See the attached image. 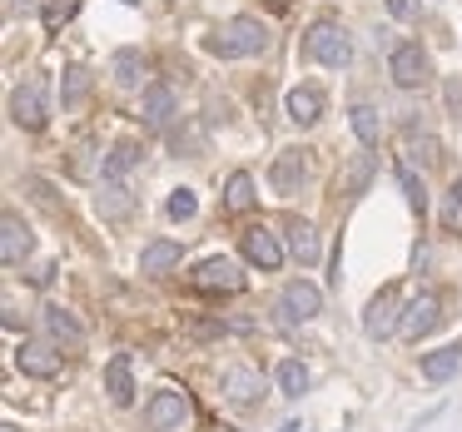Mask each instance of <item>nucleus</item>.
I'll list each match as a JSON object with an SVG mask.
<instances>
[{
  "label": "nucleus",
  "mask_w": 462,
  "mask_h": 432,
  "mask_svg": "<svg viewBox=\"0 0 462 432\" xmlns=\"http://www.w3.org/2000/svg\"><path fill=\"white\" fill-rule=\"evenodd\" d=\"M263 45H269L263 21H254V15H234V21L209 41V51H214V55H259Z\"/></svg>",
  "instance_id": "f257e3e1"
},
{
  "label": "nucleus",
  "mask_w": 462,
  "mask_h": 432,
  "mask_svg": "<svg viewBox=\"0 0 462 432\" xmlns=\"http://www.w3.org/2000/svg\"><path fill=\"white\" fill-rule=\"evenodd\" d=\"M303 55H309V60H319V65H348L353 45H348V35H343V25L319 21L309 35H303Z\"/></svg>",
  "instance_id": "f03ea898"
},
{
  "label": "nucleus",
  "mask_w": 462,
  "mask_h": 432,
  "mask_svg": "<svg viewBox=\"0 0 462 432\" xmlns=\"http://www.w3.org/2000/svg\"><path fill=\"white\" fill-rule=\"evenodd\" d=\"M184 418H189V398L174 392V388L154 392V398L144 402V427H150V432H170V427H180Z\"/></svg>",
  "instance_id": "7ed1b4c3"
},
{
  "label": "nucleus",
  "mask_w": 462,
  "mask_h": 432,
  "mask_svg": "<svg viewBox=\"0 0 462 432\" xmlns=\"http://www.w3.org/2000/svg\"><path fill=\"white\" fill-rule=\"evenodd\" d=\"M11 120L21 124V130H41V124H45V80L15 85V95H11Z\"/></svg>",
  "instance_id": "20e7f679"
},
{
  "label": "nucleus",
  "mask_w": 462,
  "mask_h": 432,
  "mask_svg": "<svg viewBox=\"0 0 462 432\" xmlns=\"http://www.w3.org/2000/svg\"><path fill=\"white\" fill-rule=\"evenodd\" d=\"M388 70H393V80H398L402 90H418V85H428L432 65H428V55H422V45H398L393 60H388Z\"/></svg>",
  "instance_id": "39448f33"
},
{
  "label": "nucleus",
  "mask_w": 462,
  "mask_h": 432,
  "mask_svg": "<svg viewBox=\"0 0 462 432\" xmlns=\"http://www.w3.org/2000/svg\"><path fill=\"white\" fill-rule=\"evenodd\" d=\"M438 323H442V303H438V293H418V299L408 303V313H402V328H398V333L418 343V338H428V333L438 328Z\"/></svg>",
  "instance_id": "423d86ee"
},
{
  "label": "nucleus",
  "mask_w": 462,
  "mask_h": 432,
  "mask_svg": "<svg viewBox=\"0 0 462 432\" xmlns=\"http://www.w3.org/2000/svg\"><path fill=\"white\" fill-rule=\"evenodd\" d=\"M194 289H204V293H239L244 289V273H239V263L234 259H204L199 269H194Z\"/></svg>",
  "instance_id": "0eeeda50"
},
{
  "label": "nucleus",
  "mask_w": 462,
  "mask_h": 432,
  "mask_svg": "<svg viewBox=\"0 0 462 432\" xmlns=\"http://www.w3.org/2000/svg\"><path fill=\"white\" fill-rule=\"evenodd\" d=\"M15 368H21L25 378H60V353H55L51 343L25 338L21 348H15Z\"/></svg>",
  "instance_id": "6e6552de"
},
{
  "label": "nucleus",
  "mask_w": 462,
  "mask_h": 432,
  "mask_svg": "<svg viewBox=\"0 0 462 432\" xmlns=\"http://www.w3.org/2000/svg\"><path fill=\"white\" fill-rule=\"evenodd\" d=\"M402 318H398V289H383L378 299L368 303V313H363V333L368 338H388V333H398Z\"/></svg>",
  "instance_id": "1a4fd4ad"
},
{
  "label": "nucleus",
  "mask_w": 462,
  "mask_h": 432,
  "mask_svg": "<svg viewBox=\"0 0 462 432\" xmlns=\"http://www.w3.org/2000/svg\"><path fill=\"white\" fill-rule=\"evenodd\" d=\"M279 308H283V318L289 323H309L313 313L323 308V293L313 289V283H289V289H283V299H279Z\"/></svg>",
  "instance_id": "9d476101"
},
{
  "label": "nucleus",
  "mask_w": 462,
  "mask_h": 432,
  "mask_svg": "<svg viewBox=\"0 0 462 432\" xmlns=\"http://www.w3.org/2000/svg\"><path fill=\"white\" fill-rule=\"evenodd\" d=\"M244 259L259 263V269H279V263H283L279 234H269V229H244Z\"/></svg>",
  "instance_id": "9b49d317"
},
{
  "label": "nucleus",
  "mask_w": 462,
  "mask_h": 432,
  "mask_svg": "<svg viewBox=\"0 0 462 432\" xmlns=\"http://www.w3.org/2000/svg\"><path fill=\"white\" fill-rule=\"evenodd\" d=\"M105 392H110L115 408H125V402L134 398V372H130V358H125V353H115V358L105 363Z\"/></svg>",
  "instance_id": "f8f14e48"
},
{
  "label": "nucleus",
  "mask_w": 462,
  "mask_h": 432,
  "mask_svg": "<svg viewBox=\"0 0 462 432\" xmlns=\"http://www.w3.org/2000/svg\"><path fill=\"white\" fill-rule=\"evenodd\" d=\"M0 234H5V239H0V259H5V263H21L25 253H31V229H25L21 214H5Z\"/></svg>",
  "instance_id": "ddd939ff"
},
{
  "label": "nucleus",
  "mask_w": 462,
  "mask_h": 432,
  "mask_svg": "<svg viewBox=\"0 0 462 432\" xmlns=\"http://www.w3.org/2000/svg\"><path fill=\"white\" fill-rule=\"evenodd\" d=\"M170 120H174V90L170 85H150V90H144V124H150V130H164Z\"/></svg>",
  "instance_id": "4468645a"
},
{
  "label": "nucleus",
  "mask_w": 462,
  "mask_h": 432,
  "mask_svg": "<svg viewBox=\"0 0 462 432\" xmlns=\"http://www.w3.org/2000/svg\"><path fill=\"white\" fill-rule=\"evenodd\" d=\"M319 115H323V90H313V85L289 90V120L293 124H313Z\"/></svg>",
  "instance_id": "2eb2a0df"
},
{
  "label": "nucleus",
  "mask_w": 462,
  "mask_h": 432,
  "mask_svg": "<svg viewBox=\"0 0 462 432\" xmlns=\"http://www.w3.org/2000/svg\"><path fill=\"white\" fill-rule=\"evenodd\" d=\"M457 368H462V348H457V343H448V348H438V353L422 358V378H428V382H448Z\"/></svg>",
  "instance_id": "dca6fc26"
},
{
  "label": "nucleus",
  "mask_w": 462,
  "mask_h": 432,
  "mask_svg": "<svg viewBox=\"0 0 462 432\" xmlns=\"http://www.w3.org/2000/svg\"><path fill=\"white\" fill-rule=\"evenodd\" d=\"M303 184V150H283L273 160V189L279 194H293Z\"/></svg>",
  "instance_id": "f3484780"
},
{
  "label": "nucleus",
  "mask_w": 462,
  "mask_h": 432,
  "mask_svg": "<svg viewBox=\"0 0 462 432\" xmlns=\"http://www.w3.org/2000/svg\"><path fill=\"white\" fill-rule=\"evenodd\" d=\"M224 392H229L234 402H254L263 392V378L254 368H229L224 372Z\"/></svg>",
  "instance_id": "a211bd4d"
},
{
  "label": "nucleus",
  "mask_w": 462,
  "mask_h": 432,
  "mask_svg": "<svg viewBox=\"0 0 462 432\" xmlns=\"http://www.w3.org/2000/svg\"><path fill=\"white\" fill-rule=\"evenodd\" d=\"M174 263H180V244H174V239H154L150 249L140 253V269L144 273H170Z\"/></svg>",
  "instance_id": "6ab92c4d"
},
{
  "label": "nucleus",
  "mask_w": 462,
  "mask_h": 432,
  "mask_svg": "<svg viewBox=\"0 0 462 432\" xmlns=\"http://www.w3.org/2000/svg\"><path fill=\"white\" fill-rule=\"evenodd\" d=\"M254 199H259V194H254V179L249 174H229V184H224V209L229 214H244V209H254Z\"/></svg>",
  "instance_id": "aec40b11"
},
{
  "label": "nucleus",
  "mask_w": 462,
  "mask_h": 432,
  "mask_svg": "<svg viewBox=\"0 0 462 432\" xmlns=\"http://www.w3.org/2000/svg\"><path fill=\"white\" fill-rule=\"evenodd\" d=\"M368 179H373V154H353V164L343 170V179H338V194H363L368 189Z\"/></svg>",
  "instance_id": "412c9836"
},
{
  "label": "nucleus",
  "mask_w": 462,
  "mask_h": 432,
  "mask_svg": "<svg viewBox=\"0 0 462 432\" xmlns=\"http://www.w3.org/2000/svg\"><path fill=\"white\" fill-rule=\"evenodd\" d=\"M289 244H293V253H299L303 263H319V234H313V224H303V219H293L289 224Z\"/></svg>",
  "instance_id": "4be33fe9"
},
{
  "label": "nucleus",
  "mask_w": 462,
  "mask_h": 432,
  "mask_svg": "<svg viewBox=\"0 0 462 432\" xmlns=\"http://www.w3.org/2000/svg\"><path fill=\"white\" fill-rule=\"evenodd\" d=\"M273 378H279L283 398H303V388H309V368H303V363H293V358H283Z\"/></svg>",
  "instance_id": "5701e85b"
},
{
  "label": "nucleus",
  "mask_w": 462,
  "mask_h": 432,
  "mask_svg": "<svg viewBox=\"0 0 462 432\" xmlns=\"http://www.w3.org/2000/svg\"><path fill=\"white\" fill-rule=\"evenodd\" d=\"M130 209H134V199H130L125 184H105V189H100V214H105V219H125Z\"/></svg>",
  "instance_id": "b1692460"
},
{
  "label": "nucleus",
  "mask_w": 462,
  "mask_h": 432,
  "mask_svg": "<svg viewBox=\"0 0 462 432\" xmlns=\"http://www.w3.org/2000/svg\"><path fill=\"white\" fill-rule=\"evenodd\" d=\"M45 328H51L60 343H85V328H80V323H75L65 308H45Z\"/></svg>",
  "instance_id": "393cba45"
},
{
  "label": "nucleus",
  "mask_w": 462,
  "mask_h": 432,
  "mask_svg": "<svg viewBox=\"0 0 462 432\" xmlns=\"http://www.w3.org/2000/svg\"><path fill=\"white\" fill-rule=\"evenodd\" d=\"M353 134H358L363 144H378V134H383V124H378V110L373 105H353Z\"/></svg>",
  "instance_id": "a878e982"
},
{
  "label": "nucleus",
  "mask_w": 462,
  "mask_h": 432,
  "mask_svg": "<svg viewBox=\"0 0 462 432\" xmlns=\"http://www.w3.org/2000/svg\"><path fill=\"white\" fill-rule=\"evenodd\" d=\"M134 164H140V150H134L130 140H120L110 154H105V174H110V179H120V174H130Z\"/></svg>",
  "instance_id": "bb28decb"
},
{
  "label": "nucleus",
  "mask_w": 462,
  "mask_h": 432,
  "mask_svg": "<svg viewBox=\"0 0 462 432\" xmlns=\"http://www.w3.org/2000/svg\"><path fill=\"white\" fill-rule=\"evenodd\" d=\"M140 75H144V55L140 51H120V55H115V80H120V85H140Z\"/></svg>",
  "instance_id": "cd10ccee"
},
{
  "label": "nucleus",
  "mask_w": 462,
  "mask_h": 432,
  "mask_svg": "<svg viewBox=\"0 0 462 432\" xmlns=\"http://www.w3.org/2000/svg\"><path fill=\"white\" fill-rule=\"evenodd\" d=\"M75 11H80V0H45V5H41V21H45V31H60V25L70 21Z\"/></svg>",
  "instance_id": "c85d7f7f"
},
{
  "label": "nucleus",
  "mask_w": 462,
  "mask_h": 432,
  "mask_svg": "<svg viewBox=\"0 0 462 432\" xmlns=\"http://www.w3.org/2000/svg\"><path fill=\"white\" fill-rule=\"evenodd\" d=\"M85 100H90V75L70 70V75H65V110H80Z\"/></svg>",
  "instance_id": "c756f323"
},
{
  "label": "nucleus",
  "mask_w": 462,
  "mask_h": 432,
  "mask_svg": "<svg viewBox=\"0 0 462 432\" xmlns=\"http://www.w3.org/2000/svg\"><path fill=\"white\" fill-rule=\"evenodd\" d=\"M442 229H448V234H462V184H452L448 199H442Z\"/></svg>",
  "instance_id": "7c9ffc66"
},
{
  "label": "nucleus",
  "mask_w": 462,
  "mask_h": 432,
  "mask_svg": "<svg viewBox=\"0 0 462 432\" xmlns=\"http://www.w3.org/2000/svg\"><path fill=\"white\" fill-rule=\"evenodd\" d=\"M194 209H199L194 189H174L170 194V219H194Z\"/></svg>",
  "instance_id": "2f4dec72"
},
{
  "label": "nucleus",
  "mask_w": 462,
  "mask_h": 432,
  "mask_svg": "<svg viewBox=\"0 0 462 432\" xmlns=\"http://www.w3.org/2000/svg\"><path fill=\"white\" fill-rule=\"evenodd\" d=\"M398 179H402V194H408V204H412V209H422V184L412 179V170H408V164L398 170Z\"/></svg>",
  "instance_id": "473e14b6"
},
{
  "label": "nucleus",
  "mask_w": 462,
  "mask_h": 432,
  "mask_svg": "<svg viewBox=\"0 0 462 432\" xmlns=\"http://www.w3.org/2000/svg\"><path fill=\"white\" fill-rule=\"evenodd\" d=\"M442 95H448V110L462 120V75H452V80H448V90H442Z\"/></svg>",
  "instance_id": "72a5a7b5"
},
{
  "label": "nucleus",
  "mask_w": 462,
  "mask_h": 432,
  "mask_svg": "<svg viewBox=\"0 0 462 432\" xmlns=\"http://www.w3.org/2000/svg\"><path fill=\"white\" fill-rule=\"evenodd\" d=\"M388 11L398 15V21H418V0H388Z\"/></svg>",
  "instance_id": "f704fd0d"
},
{
  "label": "nucleus",
  "mask_w": 462,
  "mask_h": 432,
  "mask_svg": "<svg viewBox=\"0 0 462 432\" xmlns=\"http://www.w3.org/2000/svg\"><path fill=\"white\" fill-rule=\"evenodd\" d=\"M31 279H35V283H51V279H55V263H41V269H35Z\"/></svg>",
  "instance_id": "c9c22d12"
},
{
  "label": "nucleus",
  "mask_w": 462,
  "mask_h": 432,
  "mask_svg": "<svg viewBox=\"0 0 462 432\" xmlns=\"http://www.w3.org/2000/svg\"><path fill=\"white\" fill-rule=\"evenodd\" d=\"M279 432H309V427H303V422H283Z\"/></svg>",
  "instance_id": "e433bc0d"
},
{
  "label": "nucleus",
  "mask_w": 462,
  "mask_h": 432,
  "mask_svg": "<svg viewBox=\"0 0 462 432\" xmlns=\"http://www.w3.org/2000/svg\"><path fill=\"white\" fill-rule=\"evenodd\" d=\"M0 432H21V427H15V422H5V427H0Z\"/></svg>",
  "instance_id": "4c0bfd02"
}]
</instances>
